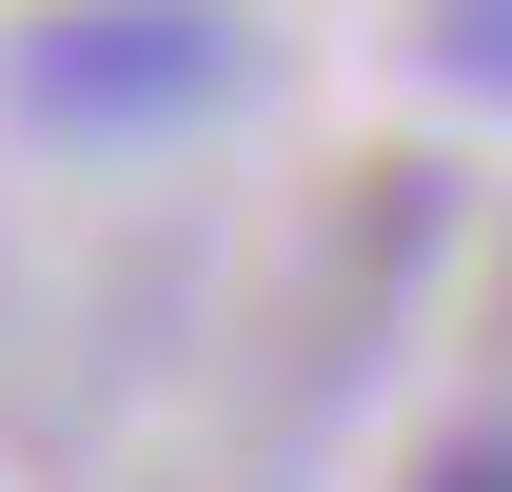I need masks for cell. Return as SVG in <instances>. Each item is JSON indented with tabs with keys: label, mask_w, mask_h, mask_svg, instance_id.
Segmentation results:
<instances>
[{
	"label": "cell",
	"mask_w": 512,
	"mask_h": 492,
	"mask_svg": "<svg viewBox=\"0 0 512 492\" xmlns=\"http://www.w3.org/2000/svg\"><path fill=\"white\" fill-rule=\"evenodd\" d=\"M237 60H256V40L217 20V0H79V20L20 40V119H60V138H158V119H217Z\"/></svg>",
	"instance_id": "cell-1"
},
{
	"label": "cell",
	"mask_w": 512,
	"mask_h": 492,
	"mask_svg": "<svg viewBox=\"0 0 512 492\" xmlns=\"http://www.w3.org/2000/svg\"><path fill=\"white\" fill-rule=\"evenodd\" d=\"M414 492H512V433H453V453H434Z\"/></svg>",
	"instance_id": "cell-3"
},
{
	"label": "cell",
	"mask_w": 512,
	"mask_h": 492,
	"mask_svg": "<svg viewBox=\"0 0 512 492\" xmlns=\"http://www.w3.org/2000/svg\"><path fill=\"white\" fill-rule=\"evenodd\" d=\"M414 60L473 79V99H512V0H434V20H414Z\"/></svg>",
	"instance_id": "cell-2"
}]
</instances>
